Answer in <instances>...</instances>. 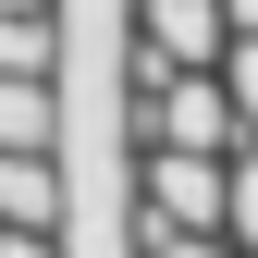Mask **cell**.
<instances>
[{"label": "cell", "mask_w": 258, "mask_h": 258, "mask_svg": "<svg viewBox=\"0 0 258 258\" xmlns=\"http://www.w3.org/2000/svg\"><path fill=\"white\" fill-rule=\"evenodd\" d=\"M123 258H246V246H221V234H123Z\"/></svg>", "instance_id": "cell-5"}, {"label": "cell", "mask_w": 258, "mask_h": 258, "mask_svg": "<svg viewBox=\"0 0 258 258\" xmlns=\"http://www.w3.org/2000/svg\"><path fill=\"white\" fill-rule=\"evenodd\" d=\"M61 209H74V172H61V148H0V221H25V234H61Z\"/></svg>", "instance_id": "cell-2"}, {"label": "cell", "mask_w": 258, "mask_h": 258, "mask_svg": "<svg viewBox=\"0 0 258 258\" xmlns=\"http://www.w3.org/2000/svg\"><path fill=\"white\" fill-rule=\"evenodd\" d=\"M0 13H61V0H0Z\"/></svg>", "instance_id": "cell-7"}, {"label": "cell", "mask_w": 258, "mask_h": 258, "mask_svg": "<svg viewBox=\"0 0 258 258\" xmlns=\"http://www.w3.org/2000/svg\"><path fill=\"white\" fill-rule=\"evenodd\" d=\"M123 234H221V246H258V172H246V148H148Z\"/></svg>", "instance_id": "cell-1"}, {"label": "cell", "mask_w": 258, "mask_h": 258, "mask_svg": "<svg viewBox=\"0 0 258 258\" xmlns=\"http://www.w3.org/2000/svg\"><path fill=\"white\" fill-rule=\"evenodd\" d=\"M221 37H234L221 0H136V49H160V61H221Z\"/></svg>", "instance_id": "cell-3"}, {"label": "cell", "mask_w": 258, "mask_h": 258, "mask_svg": "<svg viewBox=\"0 0 258 258\" xmlns=\"http://www.w3.org/2000/svg\"><path fill=\"white\" fill-rule=\"evenodd\" d=\"M74 37H61V13H0V74H61Z\"/></svg>", "instance_id": "cell-4"}, {"label": "cell", "mask_w": 258, "mask_h": 258, "mask_svg": "<svg viewBox=\"0 0 258 258\" xmlns=\"http://www.w3.org/2000/svg\"><path fill=\"white\" fill-rule=\"evenodd\" d=\"M0 258H61V234H25V221H0Z\"/></svg>", "instance_id": "cell-6"}]
</instances>
